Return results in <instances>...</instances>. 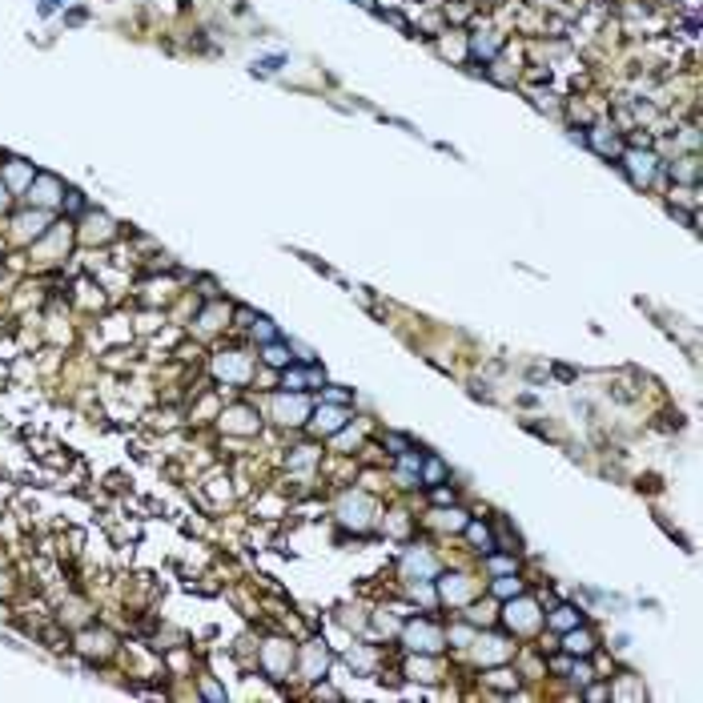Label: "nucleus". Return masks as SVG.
<instances>
[{"label": "nucleus", "instance_id": "21", "mask_svg": "<svg viewBox=\"0 0 703 703\" xmlns=\"http://www.w3.org/2000/svg\"><path fill=\"white\" fill-rule=\"evenodd\" d=\"M442 474H447V470H442V463H426V486H438V482H442Z\"/></svg>", "mask_w": 703, "mask_h": 703}, {"label": "nucleus", "instance_id": "14", "mask_svg": "<svg viewBox=\"0 0 703 703\" xmlns=\"http://www.w3.org/2000/svg\"><path fill=\"white\" fill-rule=\"evenodd\" d=\"M495 595H502V599H514V595H523V583H519L514 575L498 579V583H495Z\"/></svg>", "mask_w": 703, "mask_h": 703}, {"label": "nucleus", "instance_id": "23", "mask_svg": "<svg viewBox=\"0 0 703 703\" xmlns=\"http://www.w3.org/2000/svg\"><path fill=\"white\" fill-rule=\"evenodd\" d=\"M495 45H498L495 36H486V41L479 36V41H474V52H495Z\"/></svg>", "mask_w": 703, "mask_h": 703}, {"label": "nucleus", "instance_id": "16", "mask_svg": "<svg viewBox=\"0 0 703 703\" xmlns=\"http://www.w3.org/2000/svg\"><path fill=\"white\" fill-rule=\"evenodd\" d=\"M282 386H286V390H293V394H302L305 386H310V378H305L302 370H286V378H282Z\"/></svg>", "mask_w": 703, "mask_h": 703}, {"label": "nucleus", "instance_id": "1", "mask_svg": "<svg viewBox=\"0 0 703 703\" xmlns=\"http://www.w3.org/2000/svg\"><path fill=\"white\" fill-rule=\"evenodd\" d=\"M370 511H374V502H370L366 495H350L342 507H338V514H342V523H346V527H366Z\"/></svg>", "mask_w": 703, "mask_h": 703}, {"label": "nucleus", "instance_id": "13", "mask_svg": "<svg viewBox=\"0 0 703 703\" xmlns=\"http://www.w3.org/2000/svg\"><path fill=\"white\" fill-rule=\"evenodd\" d=\"M16 225H20V238H29V233L36 238V233L45 229V213H32V217H20Z\"/></svg>", "mask_w": 703, "mask_h": 703}, {"label": "nucleus", "instance_id": "25", "mask_svg": "<svg viewBox=\"0 0 703 703\" xmlns=\"http://www.w3.org/2000/svg\"><path fill=\"white\" fill-rule=\"evenodd\" d=\"M4 201H8V185L0 181V209H4Z\"/></svg>", "mask_w": 703, "mask_h": 703}, {"label": "nucleus", "instance_id": "7", "mask_svg": "<svg viewBox=\"0 0 703 703\" xmlns=\"http://www.w3.org/2000/svg\"><path fill=\"white\" fill-rule=\"evenodd\" d=\"M563 647H567V655H591V647H595V639H591V631H583V627H571L567 631V639H563Z\"/></svg>", "mask_w": 703, "mask_h": 703}, {"label": "nucleus", "instance_id": "3", "mask_svg": "<svg viewBox=\"0 0 703 703\" xmlns=\"http://www.w3.org/2000/svg\"><path fill=\"white\" fill-rule=\"evenodd\" d=\"M507 623L519 627V631H530V627L539 623V607H535L530 599H519V595H514V603H507Z\"/></svg>", "mask_w": 703, "mask_h": 703}, {"label": "nucleus", "instance_id": "6", "mask_svg": "<svg viewBox=\"0 0 703 703\" xmlns=\"http://www.w3.org/2000/svg\"><path fill=\"white\" fill-rule=\"evenodd\" d=\"M314 426H318L321 434H338L342 426H346V410H338V406H318Z\"/></svg>", "mask_w": 703, "mask_h": 703}, {"label": "nucleus", "instance_id": "10", "mask_svg": "<svg viewBox=\"0 0 703 703\" xmlns=\"http://www.w3.org/2000/svg\"><path fill=\"white\" fill-rule=\"evenodd\" d=\"M286 663H289V647H286V643H273V647H266V667L273 672V679L286 672Z\"/></svg>", "mask_w": 703, "mask_h": 703}, {"label": "nucleus", "instance_id": "18", "mask_svg": "<svg viewBox=\"0 0 703 703\" xmlns=\"http://www.w3.org/2000/svg\"><path fill=\"white\" fill-rule=\"evenodd\" d=\"M466 530H470V539H474V543H482V551H495V539H491V530H486V527L470 523Z\"/></svg>", "mask_w": 703, "mask_h": 703}, {"label": "nucleus", "instance_id": "22", "mask_svg": "<svg viewBox=\"0 0 703 703\" xmlns=\"http://www.w3.org/2000/svg\"><path fill=\"white\" fill-rule=\"evenodd\" d=\"M254 334L261 338V342H273V338H277V334H273V326H270L266 318H257V321H254Z\"/></svg>", "mask_w": 703, "mask_h": 703}, {"label": "nucleus", "instance_id": "19", "mask_svg": "<svg viewBox=\"0 0 703 703\" xmlns=\"http://www.w3.org/2000/svg\"><path fill=\"white\" fill-rule=\"evenodd\" d=\"M466 591H470V587H466L463 579H454V583L442 579V595H447V599H466Z\"/></svg>", "mask_w": 703, "mask_h": 703}, {"label": "nucleus", "instance_id": "24", "mask_svg": "<svg viewBox=\"0 0 703 703\" xmlns=\"http://www.w3.org/2000/svg\"><path fill=\"white\" fill-rule=\"evenodd\" d=\"M491 567H495V571H514V563H511V559H495Z\"/></svg>", "mask_w": 703, "mask_h": 703}, {"label": "nucleus", "instance_id": "4", "mask_svg": "<svg viewBox=\"0 0 703 703\" xmlns=\"http://www.w3.org/2000/svg\"><path fill=\"white\" fill-rule=\"evenodd\" d=\"M627 173L635 185H647L651 177H655V153H639V149H631L627 153Z\"/></svg>", "mask_w": 703, "mask_h": 703}, {"label": "nucleus", "instance_id": "5", "mask_svg": "<svg viewBox=\"0 0 703 703\" xmlns=\"http://www.w3.org/2000/svg\"><path fill=\"white\" fill-rule=\"evenodd\" d=\"M273 410H277L282 422L298 426V422H305V414H310V402H305L302 394H293V398H277V402H273Z\"/></svg>", "mask_w": 703, "mask_h": 703}, {"label": "nucleus", "instance_id": "9", "mask_svg": "<svg viewBox=\"0 0 703 703\" xmlns=\"http://www.w3.org/2000/svg\"><path fill=\"white\" fill-rule=\"evenodd\" d=\"M217 374H222L225 382H241L245 378V358L241 354H222L217 358Z\"/></svg>", "mask_w": 703, "mask_h": 703}, {"label": "nucleus", "instance_id": "2", "mask_svg": "<svg viewBox=\"0 0 703 703\" xmlns=\"http://www.w3.org/2000/svg\"><path fill=\"white\" fill-rule=\"evenodd\" d=\"M406 643L414 647V651H438L442 647V631L430 623H410L406 627Z\"/></svg>", "mask_w": 703, "mask_h": 703}, {"label": "nucleus", "instance_id": "11", "mask_svg": "<svg viewBox=\"0 0 703 703\" xmlns=\"http://www.w3.org/2000/svg\"><path fill=\"white\" fill-rule=\"evenodd\" d=\"M80 647H85L89 655H105V651L113 647V639L105 635V631H85V635H80Z\"/></svg>", "mask_w": 703, "mask_h": 703}, {"label": "nucleus", "instance_id": "17", "mask_svg": "<svg viewBox=\"0 0 703 703\" xmlns=\"http://www.w3.org/2000/svg\"><path fill=\"white\" fill-rule=\"evenodd\" d=\"M266 362H270V366H286L289 350H286V346H277V342H270V346H266Z\"/></svg>", "mask_w": 703, "mask_h": 703}, {"label": "nucleus", "instance_id": "20", "mask_svg": "<svg viewBox=\"0 0 703 703\" xmlns=\"http://www.w3.org/2000/svg\"><path fill=\"white\" fill-rule=\"evenodd\" d=\"M406 567H410V571H422V575H434L430 555H410V559H406Z\"/></svg>", "mask_w": 703, "mask_h": 703}, {"label": "nucleus", "instance_id": "12", "mask_svg": "<svg viewBox=\"0 0 703 703\" xmlns=\"http://www.w3.org/2000/svg\"><path fill=\"white\" fill-rule=\"evenodd\" d=\"M575 623H579V611L575 607H559L555 615H551V627H563V631H571Z\"/></svg>", "mask_w": 703, "mask_h": 703}, {"label": "nucleus", "instance_id": "8", "mask_svg": "<svg viewBox=\"0 0 703 703\" xmlns=\"http://www.w3.org/2000/svg\"><path fill=\"white\" fill-rule=\"evenodd\" d=\"M32 201H36V205H52V201H61V181H57V177H36V185H32Z\"/></svg>", "mask_w": 703, "mask_h": 703}, {"label": "nucleus", "instance_id": "15", "mask_svg": "<svg viewBox=\"0 0 703 703\" xmlns=\"http://www.w3.org/2000/svg\"><path fill=\"white\" fill-rule=\"evenodd\" d=\"M305 672H310V679H318V672H326V651H321V647H314V651L305 655Z\"/></svg>", "mask_w": 703, "mask_h": 703}]
</instances>
